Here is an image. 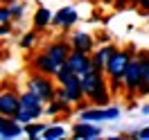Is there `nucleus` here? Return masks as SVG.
<instances>
[{
    "label": "nucleus",
    "mask_w": 149,
    "mask_h": 140,
    "mask_svg": "<svg viewBox=\"0 0 149 140\" xmlns=\"http://www.w3.org/2000/svg\"><path fill=\"white\" fill-rule=\"evenodd\" d=\"M70 52H72L70 41H52V43H47V45H45V50H43L41 54L32 59V68H34L36 72L56 77L59 68L68 61Z\"/></svg>",
    "instance_id": "obj_1"
},
{
    "label": "nucleus",
    "mask_w": 149,
    "mask_h": 140,
    "mask_svg": "<svg viewBox=\"0 0 149 140\" xmlns=\"http://www.w3.org/2000/svg\"><path fill=\"white\" fill-rule=\"evenodd\" d=\"M43 113H45V102L36 93H32V91L20 93V111L14 115L20 124H29V122L38 120Z\"/></svg>",
    "instance_id": "obj_2"
},
{
    "label": "nucleus",
    "mask_w": 149,
    "mask_h": 140,
    "mask_svg": "<svg viewBox=\"0 0 149 140\" xmlns=\"http://www.w3.org/2000/svg\"><path fill=\"white\" fill-rule=\"evenodd\" d=\"M27 91L36 93L43 102H52L56 97V88H54V81L50 75H43V72H34V75L27 79Z\"/></svg>",
    "instance_id": "obj_3"
},
{
    "label": "nucleus",
    "mask_w": 149,
    "mask_h": 140,
    "mask_svg": "<svg viewBox=\"0 0 149 140\" xmlns=\"http://www.w3.org/2000/svg\"><path fill=\"white\" fill-rule=\"evenodd\" d=\"M120 118V109L118 106H88L84 111H79L77 120H86V122H113Z\"/></svg>",
    "instance_id": "obj_4"
},
{
    "label": "nucleus",
    "mask_w": 149,
    "mask_h": 140,
    "mask_svg": "<svg viewBox=\"0 0 149 140\" xmlns=\"http://www.w3.org/2000/svg\"><path fill=\"white\" fill-rule=\"evenodd\" d=\"M106 77H109V75H106L104 70H100V68H95V70H91L88 75L81 77V88H84L86 100H93L97 93H102L104 88H109Z\"/></svg>",
    "instance_id": "obj_5"
},
{
    "label": "nucleus",
    "mask_w": 149,
    "mask_h": 140,
    "mask_svg": "<svg viewBox=\"0 0 149 140\" xmlns=\"http://www.w3.org/2000/svg\"><path fill=\"white\" fill-rule=\"evenodd\" d=\"M136 52H138V47L118 50L113 54V59L109 61V65H106V75L109 77H124V72H127V68H129V63H131V59H133Z\"/></svg>",
    "instance_id": "obj_6"
},
{
    "label": "nucleus",
    "mask_w": 149,
    "mask_h": 140,
    "mask_svg": "<svg viewBox=\"0 0 149 140\" xmlns=\"http://www.w3.org/2000/svg\"><path fill=\"white\" fill-rule=\"evenodd\" d=\"M65 63L70 65V70H72L74 75H79V77L88 75L91 70H95V68H97V65L93 63V56L88 54V52H81V50H72Z\"/></svg>",
    "instance_id": "obj_7"
},
{
    "label": "nucleus",
    "mask_w": 149,
    "mask_h": 140,
    "mask_svg": "<svg viewBox=\"0 0 149 140\" xmlns=\"http://www.w3.org/2000/svg\"><path fill=\"white\" fill-rule=\"evenodd\" d=\"M102 136V127L100 122H86V120H77L72 124V138L74 140H95Z\"/></svg>",
    "instance_id": "obj_8"
},
{
    "label": "nucleus",
    "mask_w": 149,
    "mask_h": 140,
    "mask_svg": "<svg viewBox=\"0 0 149 140\" xmlns=\"http://www.w3.org/2000/svg\"><path fill=\"white\" fill-rule=\"evenodd\" d=\"M59 88L63 91V95H65V97H68L72 104H79L81 100H86L84 88H81V77H79V75H70L65 81H61V84H59Z\"/></svg>",
    "instance_id": "obj_9"
},
{
    "label": "nucleus",
    "mask_w": 149,
    "mask_h": 140,
    "mask_svg": "<svg viewBox=\"0 0 149 140\" xmlns=\"http://www.w3.org/2000/svg\"><path fill=\"white\" fill-rule=\"evenodd\" d=\"M20 136H25V124H20L11 115H2L0 118V138L14 140V138H20Z\"/></svg>",
    "instance_id": "obj_10"
},
{
    "label": "nucleus",
    "mask_w": 149,
    "mask_h": 140,
    "mask_svg": "<svg viewBox=\"0 0 149 140\" xmlns=\"http://www.w3.org/2000/svg\"><path fill=\"white\" fill-rule=\"evenodd\" d=\"M77 20H79V14H77L74 7H61V9L52 16V25H54V27H61V29H70Z\"/></svg>",
    "instance_id": "obj_11"
},
{
    "label": "nucleus",
    "mask_w": 149,
    "mask_h": 140,
    "mask_svg": "<svg viewBox=\"0 0 149 140\" xmlns=\"http://www.w3.org/2000/svg\"><path fill=\"white\" fill-rule=\"evenodd\" d=\"M18 111H20V95H16L14 91H2L0 93V113L14 118Z\"/></svg>",
    "instance_id": "obj_12"
},
{
    "label": "nucleus",
    "mask_w": 149,
    "mask_h": 140,
    "mask_svg": "<svg viewBox=\"0 0 149 140\" xmlns=\"http://www.w3.org/2000/svg\"><path fill=\"white\" fill-rule=\"evenodd\" d=\"M68 41H70L72 50H81V52H88V54L95 52V38L88 32H72Z\"/></svg>",
    "instance_id": "obj_13"
},
{
    "label": "nucleus",
    "mask_w": 149,
    "mask_h": 140,
    "mask_svg": "<svg viewBox=\"0 0 149 140\" xmlns=\"http://www.w3.org/2000/svg\"><path fill=\"white\" fill-rule=\"evenodd\" d=\"M118 52V47L111 45V43H104V45H100L97 50L93 52V63L100 68V70H104L106 72V65H109V61L113 59V54Z\"/></svg>",
    "instance_id": "obj_14"
},
{
    "label": "nucleus",
    "mask_w": 149,
    "mask_h": 140,
    "mask_svg": "<svg viewBox=\"0 0 149 140\" xmlns=\"http://www.w3.org/2000/svg\"><path fill=\"white\" fill-rule=\"evenodd\" d=\"M52 11L47 9V7H38L36 11H34V18H32V25H34V29L36 32H43L45 27H50L52 25Z\"/></svg>",
    "instance_id": "obj_15"
},
{
    "label": "nucleus",
    "mask_w": 149,
    "mask_h": 140,
    "mask_svg": "<svg viewBox=\"0 0 149 140\" xmlns=\"http://www.w3.org/2000/svg\"><path fill=\"white\" fill-rule=\"evenodd\" d=\"M61 138H65L63 124H47V129L43 131V140H61Z\"/></svg>",
    "instance_id": "obj_16"
},
{
    "label": "nucleus",
    "mask_w": 149,
    "mask_h": 140,
    "mask_svg": "<svg viewBox=\"0 0 149 140\" xmlns=\"http://www.w3.org/2000/svg\"><path fill=\"white\" fill-rule=\"evenodd\" d=\"M47 129V124H41L38 120L34 122H29V124H25V136L32 140H36V138H43V131Z\"/></svg>",
    "instance_id": "obj_17"
},
{
    "label": "nucleus",
    "mask_w": 149,
    "mask_h": 140,
    "mask_svg": "<svg viewBox=\"0 0 149 140\" xmlns=\"http://www.w3.org/2000/svg\"><path fill=\"white\" fill-rule=\"evenodd\" d=\"M136 95H140V97L149 95V61H145V65H142V81H140V88Z\"/></svg>",
    "instance_id": "obj_18"
},
{
    "label": "nucleus",
    "mask_w": 149,
    "mask_h": 140,
    "mask_svg": "<svg viewBox=\"0 0 149 140\" xmlns=\"http://www.w3.org/2000/svg\"><path fill=\"white\" fill-rule=\"evenodd\" d=\"M36 38H38L36 29H34V32H27V34H23V36H20V47H23V50H32V47L36 45Z\"/></svg>",
    "instance_id": "obj_19"
},
{
    "label": "nucleus",
    "mask_w": 149,
    "mask_h": 140,
    "mask_svg": "<svg viewBox=\"0 0 149 140\" xmlns=\"http://www.w3.org/2000/svg\"><path fill=\"white\" fill-rule=\"evenodd\" d=\"M7 7L11 9V16H14V20L23 18V16H25V9H27V7H25V2H18V0H14V2H9Z\"/></svg>",
    "instance_id": "obj_20"
},
{
    "label": "nucleus",
    "mask_w": 149,
    "mask_h": 140,
    "mask_svg": "<svg viewBox=\"0 0 149 140\" xmlns=\"http://www.w3.org/2000/svg\"><path fill=\"white\" fill-rule=\"evenodd\" d=\"M2 23H14V16H11V9L7 7V5H5L2 9H0V25H2Z\"/></svg>",
    "instance_id": "obj_21"
},
{
    "label": "nucleus",
    "mask_w": 149,
    "mask_h": 140,
    "mask_svg": "<svg viewBox=\"0 0 149 140\" xmlns=\"http://www.w3.org/2000/svg\"><path fill=\"white\" fill-rule=\"evenodd\" d=\"M129 138H136V140H149V127H142V129L133 131Z\"/></svg>",
    "instance_id": "obj_22"
},
{
    "label": "nucleus",
    "mask_w": 149,
    "mask_h": 140,
    "mask_svg": "<svg viewBox=\"0 0 149 140\" xmlns=\"http://www.w3.org/2000/svg\"><path fill=\"white\" fill-rule=\"evenodd\" d=\"M11 34V23H2L0 25V36H9Z\"/></svg>",
    "instance_id": "obj_23"
},
{
    "label": "nucleus",
    "mask_w": 149,
    "mask_h": 140,
    "mask_svg": "<svg viewBox=\"0 0 149 140\" xmlns=\"http://www.w3.org/2000/svg\"><path fill=\"white\" fill-rule=\"evenodd\" d=\"M140 11H142V14H149V0H140Z\"/></svg>",
    "instance_id": "obj_24"
},
{
    "label": "nucleus",
    "mask_w": 149,
    "mask_h": 140,
    "mask_svg": "<svg viewBox=\"0 0 149 140\" xmlns=\"http://www.w3.org/2000/svg\"><path fill=\"white\" fill-rule=\"evenodd\" d=\"M140 113H142V115H149V104H142V106H140Z\"/></svg>",
    "instance_id": "obj_25"
},
{
    "label": "nucleus",
    "mask_w": 149,
    "mask_h": 140,
    "mask_svg": "<svg viewBox=\"0 0 149 140\" xmlns=\"http://www.w3.org/2000/svg\"><path fill=\"white\" fill-rule=\"evenodd\" d=\"M9 2H14V0H5V5H9Z\"/></svg>",
    "instance_id": "obj_26"
}]
</instances>
